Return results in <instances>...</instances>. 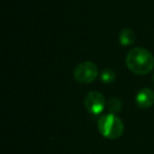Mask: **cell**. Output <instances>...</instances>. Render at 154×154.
I'll return each instance as SVG.
<instances>
[{"instance_id":"cell-1","label":"cell","mask_w":154,"mask_h":154,"mask_svg":"<svg viewBox=\"0 0 154 154\" xmlns=\"http://www.w3.org/2000/svg\"><path fill=\"white\" fill-rule=\"evenodd\" d=\"M126 64L136 75H147L154 68V56L143 48H134L126 57Z\"/></svg>"},{"instance_id":"cell-2","label":"cell","mask_w":154,"mask_h":154,"mask_svg":"<svg viewBox=\"0 0 154 154\" xmlns=\"http://www.w3.org/2000/svg\"><path fill=\"white\" fill-rule=\"evenodd\" d=\"M97 128L103 137L108 139H116L119 138L124 133V122L115 114L109 113L99 118Z\"/></svg>"},{"instance_id":"cell-3","label":"cell","mask_w":154,"mask_h":154,"mask_svg":"<svg viewBox=\"0 0 154 154\" xmlns=\"http://www.w3.org/2000/svg\"><path fill=\"white\" fill-rule=\"evenodd\" d=\"M98 76V69L92 61L80 62L74 69V78L80 84H91Z\"/></svg>"},{"instance_id":"cell-4","label":"cell","mask_w":154,"mask_h":154,"mask_svg":"<svg viewBox=\"0 0 154 154\" xmlns=\"http://www.w3.org/2000/svg\"><path fill=\"white\" fill-rule=\"evenodd\" d=\"M106 105L107 103H106L105 96L98 91H91L85 97V107L92 115H98L103 113Z\"/></svg>"},{"instance_id":"cell-5","label":"cell","mask_w":154,"mask_h":154,"mask_svg":"<svg viewBox=\"0 0 154 154\" xmlns=\"http://www.w3.org/2000/svg\"><path fill=\"white\" fill-rule=\"evenodd\" d=\"M135 101L140 109H149L154 105V91L149 88L141 89L136 94Z\"/></svg>"},{"instance_id":"cell-6","label":"cell","mask_w":154,"mask_h":154,"mask_svg":"<svg viewBox=\"0 0 154 154\" xmlns=\"http://www.w3.org/2000/svg\"><path fill=\"white\" fill-rule=\"evenodd\" d=\"M135 34L131 29H124L118 35V40L122 47H130L135 42Z\"/></svg>"},{"instance_id":"cell-7","label":"cell","mask_w":154,"mask_h":154,"mask_svg":"<svg viewBox=\"0 0 154 154\" xmlns=\"http://www.w3.org/2000/svg\"><path fill=\"white\" fill-rule=\"evenodd\" d=\"M108 111H110V113H118V112L122 111V103L119 98H111L106 105Z\"/></svg>"},{"instance_id":"cell-8","label":"cell","mask_w":154,"mask_h":154,"mask_svg":"<svg viewBox=\"0 0 154 154\" xmlns=\"http://www.w3.org/2000/svg\"><path fill=\"white\" fill-rule=\"evenodd\" d=\"M116 78V75L115 72H114L112 69L109 68H106L101 71V74H100V80L105 84H112V82L115 80Z\"/></svg>"},{"instance_id":"cell-9","label":"cell","mask_w":154,"mask_h":154,"mask_svg":"<svg viewBox=\"0 0 154 154\" xmlns=\"http://www.w3.org/2000/svg\"><path fill=\"white\" fill-rule=\"evenodd\" d=\"M153 80H154V74H153Z\"/></svg>"}]
</instances>
